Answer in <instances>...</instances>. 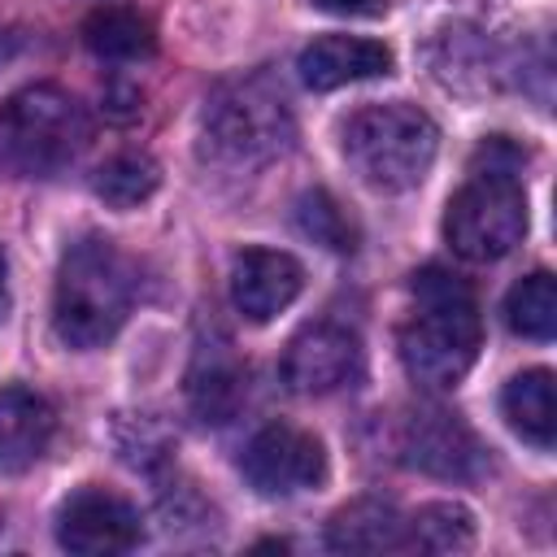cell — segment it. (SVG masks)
<instances>
[{
  "instance_id": "obj_9",
  "label": "cell",
  "mask_w": 557,
  "mask_h": 557,
  "mask_svg": "<svg viewBox=\"0 0 557 557\" xmlns=\"http://www.w3.org/2000/svg\"><path fill=\"white\" fill-rule=\"evenodd\" d=\"M366 374L361 335L344 322H313L283 352V383L296 396H331Z\"/></svg>"
},
{
  "instance_id": "obj_6",
  "label": "cell",
  "mask_w": 557,
  "mask_h": 557,
  "mask_svg": "<svg viewBox=\"0 0 557 557\" xmlns=\"http://www.w3.org/2000/svg\"><path fill=\"white\" fill-rule=\"evenodd\" d=\"M91 122L57 83H30L0 104V170L17 178H52L83 157Z\"/></svg>"
},
{
  "instance_id": "obj_13",
  "label": "cell",
  "mask_w": 557,
  "mask_h": 557,
  "mask_svg": "<svg viewBox=\"0 0 557 557\" xmlns=\"http://www.w3.org/2000/svg\"><path fill=\"white\" fill-rule=\"evenodd\" d=\"M57 435L52 405L30 387H0V474L30 470Z\"/></svg>"
},
{
  "instance_id": "obj_20",
  "label": "cell",
  "mask_w": 557,
  "mask_h": 557,
  "mask_svg": "<svg viewBox=\"0 0 557 557\" xmlns=\"http://www.w3.org/2000/svg\"><path fill=\"white\" fill-rule=\"evenodd\" d=\"M474 544V518L466 505L435 500L409 518V548L418 553H466Z\"/></svg>"
},
{
  "instance_id": "obj_16",
  "label": "cell",
  "mask_w": 557,
  "mask_h": 557,
  "mask_svg": "<svg viewBox=\"0 0 557 557\" xmlns=\"http://www.w3.org/2000/svg\"><path fill=\"white\" fill-rule=\"evenodd\" d=\"M500 413L513 426V435H522L535 448H553L557 435V400H553V370L535 366L522 370L505 383L500 392Z\"/></svg>"
},
{
  "instance_id": "obj_14",
  "label": "cell",
  "mask_w": 557,
  "mask_h": 557,
  "mask_svg": "<svg viewBox=\"0 0 557 557\" xmlns=\"http://www.w3.org/2000/svg\"><path fill=\"white\" fill-rule=\"evenodd\" d=\"M326 544L335 553H405L409 548V518L379 496H361L326 522Z\"/></svg>"
},
{
  "instance_id": "obj_10",
  "label": "cell",
  "mask_w": 557,
  "mask_h": 557,
  "mask_svg": "<svg viewBox=\"0 0 557 557\" xmlns=\"http://www.w3.org/2000/svg\"><path fill=\"white\" fill-rule=\"evenodd\" d=\"M396 453L409 470H422L431 479H474L487 461V448L479 444V435L448 409H413L405 422H400V435H396Z\"/></svg>"
},
{
  "instance_id": "obj_21",
  "label": "cell",
  "mask_w": 557,
  "mask_h": 557,
  "mask_svg": "<svg viewBox=\"0 0 557 557\" xmlns=\"http://www.w3.org/2000/svg\"><path fill=\"white\" fill-rule=\"evenodd\" d=\"M296 222H300V231H305L313 244H322V248H331V252H352V248H357V226H352V218L335 205L331 191H305L300 205H296Z\"/></svg>"
},
{
  "instance_id": "obj_8",
  "label": "cell",
  "mask_w": 557,
  "mask_h": 557,
  "mask_svg": "<svg viewBox=\"0 0 557 557\" xmlns=\"http://www.w3.org/2000/svg\"><path fill=\"white\" fill-rule=\"evenodd\" d=\"M144 540L139 509L109 487H78L57 509V544L74 557H117Z\"/></svg>"
},
{
  "instance_id": "obj_4",
  "label": "cell",
  "mask_w": 557,
  "mask_h": 557,
  "mask_svg": "<svg viewBox=\"0 0 557 557\" xmlns=\"http://www.w3.org/2000/svg\"><path fill=\"white\" fill-rule=\"evenodd\" d=\"M339 148L348 170L379 196H400L418 187L440 152V126L431 113H422L409 100H383V104H361L348 113L339 131Z\"/></svg>"
},
{
  "instance_id": "obj_18",
  "label": "cell",
  "mask_w": 557,
  "mask_h": 557,
  "mask_svg": "<svg viewBox=\"0 0 557 557\" xmlns=\"http://www.w3.org/2000/svg\"><path fill=\"white\" fill-rule=\"evenodd\" d=\"M505 322L522 339H553L557 331V278L548 270H531L505 296Z\"/></svg>"
},
{
  "instance_id": "obj_12",
  "label": "cell",
  "mask_w": 557,
  "mask_h": 557,
  "mask_svg": "<svg viewBox=\"0 0 557 557\" xmlns=\"http://www.w3.org/2000/svg\"><path fill=\"white\" fill-rule=\"evenodd\" d=\"M296 70H300L305 87L335 91L348 83L387 78L392 74V48L379 39H361V35H318L313 44L300 48Z\"/></svg>"
},
{
  "instance_id": "obj_5",
  "label": "cell",
  "mask_w": 557,
  "mask_h": 557,
  "mask_svg": "<svg viewBox=\"0 0 557 557\" xmlns=\"http://www.w3.org/2000/svg\"><path fill=\"white\" fill-rule=\"evenodd\" d=\"M296 139V122L283 87L270 74H239L209 91L200 113V148L218 165L252 170L283 157Z\"/></svg>"
},
{
  "instance_id": "obj_2",
  "label": "cell",
  "mask_w": 557,
  "mask_h": 557,
  "mask_svg": "<svg viewBox=\"0 0 557 557\" xmlns=\"http://www.w3.org/2000/svg\"><path fill=\"white\" fill-rule=\"evenodd\" d=\"M527 152L492 135L474 148L466 183L448 196L444 209V239L466 261H500L527 235V187H522Z\"/></svg>"
},
{
  "instance_id": "obj_1",
  "label": "cell",
  "mask_w": 557,
  "mask_h": 557,
  "mask_svg": "<svg viewBox=\"0 0 557 557\" xmlns=\"http://www.w3.org/2000/svg\"><path fill=\"white\" fill-rule=\"evenodd\" d=\"M413 313L400 326V366L426 392L457 387L483 344L474 292L444 265H422L409 278Z\"/></svg>"
},
{
  "instance_id": "obj_17",
  "label": "cell",
  "mask_w": 557,
  "mask_h": 557,
  "mask_svg": "<svg viewBox=\"0 0 557 557\" xmlns=\"http://www.w3.org/2000/svg\"><path fill=\"white\" fill-rule=\"evenodd\" d=\"M83 44L100 57V61H139L152 57L157 48V30L152 22L131 9V4H100L87 13L83 22Z\"/></svg>"
},
{
  "instance_id": "obj_7",
  "label": "cell",
  "mask_w": 557,
  "mask_h": 557,
  "mask_svg": "<svg viewBox=\"0 0 557 557\" xmlns=\"http://www.w3.org/2000/svg\"><path fill=\"white\" fill-rule=\"evenodd\" d=\"M239 470L261 496H296L326 479V448L313 431L292 422H265L239 457Z\"/></svg>"
},
{
  "instance_id": "obj_24",
  "label": "cell",
  "mask_w": 557,
  "mask_h": 557,
  "mask_svg": "<svg viewBox=\"0 0 557 557\" xmlns=\"http://www.w3.org/2000/svg\"><path fill=\"white\" fill-rule=\"evenodd\" d=\"M4 57H9V35H0V65H4Z\"/></svg>"
},
{
  "instance_id": "obj_22",
  "label": "cell",
  "mask_w": 557,
  "mask_h": 557,
  "mask_svg": "<svg viewBox=\"0 0 557 557\" xmlns=\"http://www.w3.org/2000/svg\"><path fill=\"white\" fill-rule=\"evenodd\" d=\"M326 13H344V17H379L387 9V0H318Z\"/></svg>"
},
{
  "instance_id": "obj_23",
  "label": "cell",
  "mask_w": 557,
  "mask_h": 557,
  "mask_svg": "<svg viewBox=\"0 0 557 557\" xmlns=\"http://www.w3.org/2000/svg\"><path fill=\"white\" fill-rule=\"evenodd\" d=\"M9 318V257L0 248V322Z\"/></svg>"
},
{
  "instance_id": "obj_15",
  "label": "cell",
  "mask_w": 557,
  "mask_h": 557,
  "mask_svg": "<svg viewBox=\"0 0 557 557\" xmlns=\"http://www.w3.org/2000/svg\"><path fill=\"white\" fill-rule=\"evenodd\" d=\"M187 400L200 413V422H213V426L231 422L235 409L244 405V366L235 361L226 339L196 348V361L187 374Z\"/></svg>"
},
{
  "instance_id": "obj_19",
  "label": "cell",
  "mask_w": 557,
  "mask_h": 557,
  "mask_svg": "<svg viewBox=\"0 0 557 557\" xmlns=\"http://www.w3.org/2000/svg\"><path fill=\"white\" fill-rule=\"evenodd\" d=\"M157 187H161V165H157L148 152H117V157H109V161L96 170V178H91V191H96L104 205H113V209H135V205H144Z\"/></svg>"
},
{
  "instance_id": "obj_11",
  "label": "cell",
  "mask_w": 557,
  "mask_h": 557,
  "mask_svg": "<svg viewBox=\"0 0 557 557\" xmlns=\"http://www.w3.org/2000/svg\"><path fill=\"white\" fill-rule=\"evenodd\" d=\"M305 287V270L283 248H244L231 265V305L248 322L278 318Z\"/></svg>"
},
{
  "instance_id": "obj_3",
  "label": "cell",
  "mask_w": 557,
  "mask_h": 557,
  "mask_svg": "<svg viewBox=\"0 0 557 557\" xmlns=\"http://www.w3.org/2000/svg\"><path fill=\"white\" fill-rule=\"evenodd\" d=\"M135 300V274L131 261L117 252L113 239L87 235L65 248L57 265V292H52V331L65 348L91 352L104 348Z\"/></svg>"
}]
</instances>
